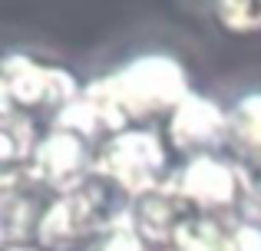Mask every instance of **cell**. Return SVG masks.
Masks as SVG:
<instances>
[{"mask_svg":"<svg viewBox=\"0 0 261 251\" xmlns=\"http://www.w3.org/2000/svg\"><path fill=\"white\" fill-rule=\"evenodd\" d=\"M225 113H228V152L242 165H261V86H248L228 96Z\"/></svg>","mask_w":261,"mask_h":251,"instance_id":"obj_9","label":"cell"},{"mask_svg":"<svg viewBox=\"0 0 261 251\" xmlns=\"http://www.w3.org/2000/svg\"><path fill=\"white\" fill-rule=\"evenodd\" d=\"M222 251H261V215H238L228 228Z\"/></svg>","mask_w":261,"mask_h":251,"instance_id":"obj_14","label":"cell"},{"mask_svg":"<svg viewBox=\"0 0 261 251\" xmlns=\"http://www.w3.org/2000/svg\"><path fill=\"white\" fill-rule=\"evenodd\" d=\"M172 188L192 212H202V215L238 218V215L251 212L248 172L231 152L182 159L172 175Z\"/></svg>","mask_w":261,"mask_h":251,"instance_id":"obj_4","label":"cell"},{"mask_svg":"<svg viewBox=\"0 0 261 251\" xmlns=\"http://www.w3.org/2000/svg\"><path fill=\"white\" fill-rule=\"evenodd\" d=\"M89 251H155V248L129 225V218H119Z\"/></svg>","mask_w":261,"mask_h":251,"instance_id":"obj_13","label":"cell"},{"mask_svg":"<svg viewBox=\"0 0 261 251\" xmlns=\"http://www.w3.org/2000/svg\"><path fill=\"white\" fill-rule=\"evenodd\" d=\"M50 195H43L23 172L0 179V248H33L40 215Z\"/></svg>","mask_w":261,"mask_h":251,"instance_id":"obj_7","label":"cell"},{"mask_svg":"<svg viewBox=\"0 0 261 251\" xmlns=\"http://www.w3.org/2000/svg\"><path fill=\"white\" fill-rule=\"evenodd\" d=\"M212 26L228 40L261 37V0H218L208 4Z\"/></svg>","mask_w":261,"mask_h":251,"instance_id":"obj_12","label":"cell"},{"mask_svg":"<svg viewBox=\"0 0 261 251\" xmlns=\"http://www.w3.org/2000/svg\"><path fill=\"white\" fill-rule=\"evenodd\" d=\"M129 202L102 179H89L76 192L53 195L40 215L33 248L37 251H89L119 218H126Z\"/></svg>","mask_w":261,"mask_h":251,"instance_id":"obj_1","label":"cell"},{"mask_svg":"<svg viewBox=\"0 0 261 251\" xmlns=\"http://www.w3.org/2000/svg\"><path fill=\"white\" fill-rule=\"evenodd\" d=\"M0 251H37V248H0Z\"/></svg>","mask_w":261,"mask_h":251,"instance_id":"obj_17","label":"cell"},{"mask_svg":"<svg viewBox=\"0 0 261 251\" xmlns=\"http://www.w3.org/2000/svg\"><path fill=\"white\" fill-rule=\"evenodd\" d=\"M169 149L175 159H195V155H212V152H228V113L225 99L212 93L192 90L182 99V106L166 119L162 126Z\"/></svg>","mask_w":261,"mask_h":251,"instance_id":"obj_6","label":"cell"},{"mask_svg":"<svg viewBox=\"0 0 261 251\" xmlns=\"http://www.w3.org/2000/svg\"><path fill=\"white\" fill-rule=\"evenodd\" d=\"M4 109H10V106H7V93H4V79H0V113Z\"/></svg>","mask_w":261,"mask_h":251,"instance_id":"obj_16","label":"cell"},{"mask_svg":"<svg viewBox=\"0 0 261 251\" xmlns=\"http://www.w3.org/2000/svg\"><path fill=\"white\" fill-rule=\"evenodd\" d=\"M248 172V195H251V212L261 215V165H245Z\"/></svg>","mask_w":261,"mask_h":251,"instance_id":"obj_15","label":"cell"},{"mask_svg":"<svg viewBox=\"0 0 261 251\" xmlns=\"http://www.w3.org/2000/svg\"><path fill=\"white\" fill-rule=\"evenodd\" d=\"M189 212H192V208L178 199L175 188L166 185V188H155V192H149V195H142V199L129 202L126 218H129V225H133L155 251H166L172 232L178 228V221H182Z\"/></svg>","mask_w":261,"mask_h":251,"instance_id":"obj_8","label":"cell"},{"mask_svg":"<svg viewBox=\"0 0 261 251\" xmlns=\"http://www.w3.org/2000/svg\"><path fill=\"white\" fill-rule=\"evenodd\" d=\"M93 159H96V142L70 132V129L46 126L33 146L23 175L43 195L53 199V195H66L86 185L93 179Z\"/></svg>","mask_w":261,"mask_h":251,"instance_id":"obj_5","label":"cell"},{"mask_svg":"<svg viewBox=\"0 0 261 251\" xmlns=\"http://www.w3.org/2000/svg\"><path fill=\"white\" fill-rule=\"evenodd\" d=\"M0 79H4L7 106L20 116L33 119L40 129L50 126L83 93L86 83L70 66L27 50H10L0 57Z\"/></svg>","mask_w":261,"mask_h":251,"instance_id":"obj_3","label":"cell"},{"mask_svg":"<svg viewBox=\"0 0 261 251\" xmlns=\"http://www.w3.org/2000/svg\"><path fill=\"white\" fill-rule=\"evenodd\" d=\"M231 221L235 218H215V215L189 212L172 232L166 251H222Z\"/></svg>","mask_w":261,"mask_h":251,"instance_id":"obj_11","label":"cell"},{"mask_svg":"<svg viewBox=\"0 0 261 251\" xmlns=\"http://www.w3.org/2000/svg\"><path fill=\"white\" fill-rule=\"evenodd\" d=\"M40 132L43 129L33 123V119L20 116L13 109L0 113V179H10V175L23 172Z\"/></svg>","mask_w":261,"mask_h":251,"instance_id":"obj_10","label":"cell"},{"mask_svg":"<svg viewBox=\"0 0 261 251\" xmlns=\"http://www.w3.org/2000/svg\"><path fill=\"white\" fill-rule=\"evenodd\" d=\"M175 169V152L169 149L162 129L155 126H133L116 135H106L96 146L93 159V175L102 179L109 188H116L126 202L172 185Z\"/></svg>","mask_w":261,"mask_h":251,"instance_id":"obj_2","label":"cell"}]
</instances>
